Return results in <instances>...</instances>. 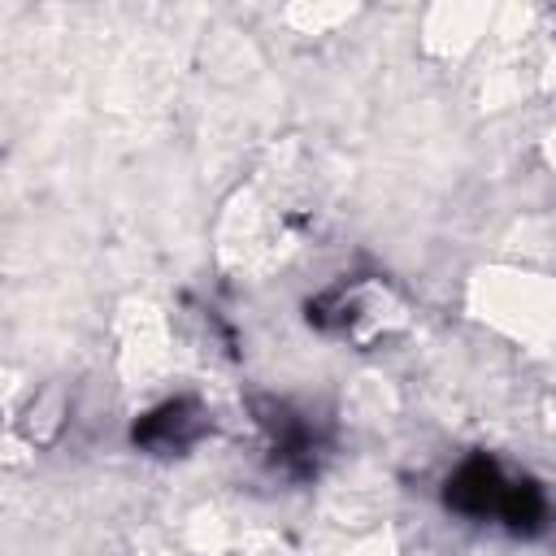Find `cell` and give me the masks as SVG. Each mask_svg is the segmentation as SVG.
I'll return each mask as SVG.
<instances>
[{
  "label": "cell",
  "instance_id": "1",
  "mask_svg": "<svg viewBox=\"0 0 556 556\" xmlns=\"http://www.w3.org/2000/svg\"><path fill=\"white\" fill-rule=\"evenodd\" d=\"M508 482L504 469L491 460V456H469L452 478H447V508L460 513V517H500L504 508V495H508Z\"/></svg>",
  "mask_w": 556,
  "mask_h": 556
},
{
  "label": "cell",
  "instance_id": "2",
  "mask_svg": "<svg viewBox=\"0 0 556 556\" xmlns=\"http://www.w3.org/2000/svg\"><path fill=\"white\" fill-rule=\"evenodd\" d=\"M204 413L191 404V400H165L161 408H152L139 426H135V443L139 447H148V452H161V456H169V452H182V447H191L200 434H204Z\"/></svg>",
  "mask_w": 556,
  "mask_h": 556
},
{
  "label": "cell",
  "instance_id": "3",
  "mask_svg": "<svg viewBox=\"0 0 556 556\" xmlns=\"http://www.w3.org/2000/svg\"><path fill=\"white\" fill-rule=\"evenodd\" d=\"M500 521L513 534L543 530V521H547V495H543V486L530 482V478H513L508 482V495H504V508H500Z\"/></svg>",
  "mask_w": 556,
  "mask_h": 556
}]
</instances>
